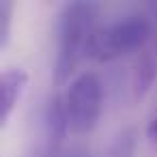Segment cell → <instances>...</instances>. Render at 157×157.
Wrapping results in <instances>:
<instances>
[{
  "label": "cell",
  "mask_w": 157,
  "mask_h": 157,
  "mask_svg": "<svg viewBox=\"0 0 157 157\" xmlns=\"http://www.w3.org/2000/svg\"><path fill=\"white\" fill-rule=\"evenodd\" d=\"M99 7L95 2H71L63 9L58 17V50L54 60V84L63 86L69 82L78 60L82 54H86V45L90 35L95 33V20H97Z\"/></svg>",
  "instance_id": "obj_1"
},
{
  "label": "cell",
  "mask_w": 157,
  "mask_h": 157,
  "mask_svg": "<svg viewBox=\"0 0 157 157\" xmlns=\"http://www.w3.org/2000/svg\"><path fill=\"white\" fill-rule=\"evenodd\" d=\"M153 28L144 17H125L118 20L110 26L97 28L86 45V56L99 60V63H110L123 54L136 52L140 50L148 37H151Z\"/></svg>",
  "instance_id": "obj_2"
},
{
  "label": "cell",
  "mask_w": 157,
  "mask_h": 157,
  "mask_svg": "<svg viewBox=\"0 0 157 157\" xmlns=\"http://www.w3.org/2000/svg\"><path fill=\"white\" fill-rule=\"evenodd\" d=\"M67 112L69 127L73 133L84 136L93 131L99 123L103 110V84L95 73H82L71 82L67 90Z\"/></svg>",
  "instance_id": "obj_3"
},
{
  "label": "cell",
  "mask_w": 157,
  "mask_h": 157,
  "mask_svg": "<svg viewBox=\"0 0 157 157\" xmlns=\"http://www.w3.org/2000/svg\"><path fill=\"white\" fill-rule=\"evenodd\" d=\"M26 84H28V73L24 69H7L2 73V78H0V123L2 125L9 121Z\"/></svg>",
  "instance_id": "obj_4"
},
{
  "label": "cell",
  "mask_w": 157,
  "mask_h": 157,
  "mask_svg": "<svg viewBox=\"0 0 157 157\" xmlns=\"http://www.w3.org/2000/svg\"><path fill=\"white\" fill-rule=\"evenodd\" d=\"M45 133H48V140L56 146L65 140V136L71 131L69 127V112H67V101L60 97V95H54L50 101H48V108H45Z\"/></svg>",
  "instance_id": "obj_5"
},
{
  "label": "cell",
  "mask_w": 157,
  "mask_h": 157,
  "mask_svg": "<svg viewBox=\"0 0 157 157\" xmlns=\"http://www.w3.org/2000/svg\"><path fill=\"white\" fill-rule=\"evenodd\" d=\"M157 80V58L151 52H142L140 58L136 60L133 67V78H131V90H133V99L140 101L144 99V95L151 90V86Z\"/></svg>",
  "instance_id": "obj_6"
},
{
  "label": "cell",
  "mask_w": 157,
  "mask_h": 157,
  "mask_svg": "<svg viewBox=\"0 0 157 157\" xmlns=\"http://www.w3.org/2000/svg\"><path fill=\"white\" fill-rule=\"evenodd\" d=\"M9 22H11V5L2 2L0 5V39H2V43L9 37Z\"/></svg>",
  "instance_id": "obj_7"
},
{
  "label": "cell",
  "mask_w": 157,
  "mask_h": 157,
  "mask_svg": "<svg viewBox=\"0 0 157 157\" xmlns=\"http://www.w3.org/2000/svg\"><path fill=\"white\" fill-rule=\"evenodd\" d=\"M153 116H157V112H155V114H153Z\"/></svg>",
  "instance_id": "obj_8"
}]
</instances>
